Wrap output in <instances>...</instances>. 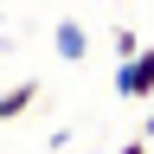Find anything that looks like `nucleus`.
<instances>
[{
    "label": "nucleus",
    "instance_id": "1",
    "mask_svg": "<svg viewBox=\"0 0 154 154\" xmlns=\"http://www.w3.org/2000/svg\"><path fill=\"white\" fill-rule=\"evenodd\" d=\"M116 96L122 103H154V45H141L135 58L116 64Z\"/></svg>",
    "mask_w": 154,
    "mask_h": 154
},
{
    "label": "nucleus",
    "instance_id": "2",
    "mask_svg": "<svg viewBox=\"0 0 154 154\" xmlns=\"http://www.w3.org/2000/svg\"><path fill=\"white\" fill-rule=\"evenodd\" d=\"M51 51L64 58V64H84V58H90V32H84V19H58V26H51Z\"/></svg>",
    "mask_w": 154,
    "mask_h": 154
},
{
    "label": "nucleus",
    "instance_id": "3",
    "mask_svg": "<svg viewBox=\"0 0 154 154\" xmlns=\"http://www.w3.org/2000/svg\"><path fill=\"white\" fill-rule=\"evenodd\" d=\"M32 103H38V77H19L13 90H0V122H19Z\"/></svg>",
    "mask_w": 154,
    "mask_h": 154
},
{
    "label": "nucleus",
    "instance_id": "4",
    "mask_svg": "<svg viewBox=\"0 0 154 154\" xmlns=\"http://www.w3.org/2000/svg\"><path fill=\"white\" fill-rule=\"evenodd\" d=\"M109 51H116V64L141 51V38H135V26H116V32H109Z\"/></svg>",
    "mask_w": 154,
    "mask_h": 154
},
{
    "label": "nucleus",
    "instance_id": "5",
    "mask_svg": "<svg viewBox=\"0 0 154 154\" xmlns=\"http://www.w3.org/2000/svg\"><path fill=\"white\" fill-rule=\"evenodd\" d=\"M116 154H148V135H135V141H122Z\"/></svg>",
    "mask_w": 154,
    "mask_h": 154
}]
</instances>
